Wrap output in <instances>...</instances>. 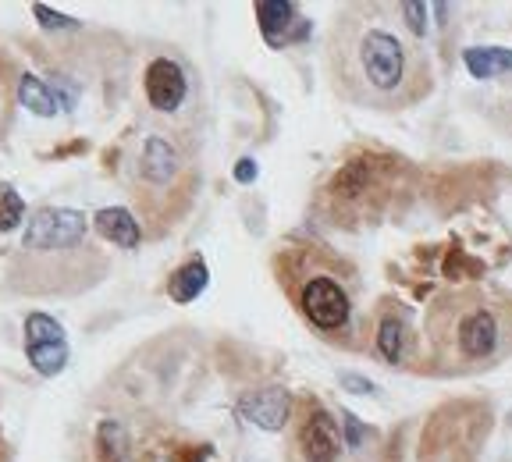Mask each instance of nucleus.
I'll use <instances>...</instances> for the list:
<instances>
[{"instance_id": "obj_20", "label": "nucleus", "mask_w": 512, "mask_h": 462, "mask_svg": "<svg viewBox=\"0 0 512 462\" xmlns=\"http://www.w3.org/2000/svg\"><path fill=\"white\" fill-rule=\"evenodd\" d=\"M399 15H402V22H406V29L413 32L416 40L427 32V4H416V0H406V4H399Z\"/></svg>"}, {"instance_id": "obj_8", "label": "nucleus", "mask_w": 512, "mask_h": 462, "mask_svg": "<svg viewBox=\"0 0 512 462\" xmlns=\"http://www.w3.org/2000/svg\"><path fill=\"white\" fill-rule=\"evenodd\" d=\"M143 93H146L150 111L168 114L171 118V114H178L189 104V96H192L189 72H185L175 57H153L143 72Z\"/></svg>"}, {"instance_id": "obj_19", "label": "nucleus", "mask_w": 512, "mask_h": 462, "mask_svg": "<svg viewBox=\"0 0 512 462\" xmlns=\"http://www.w3.org/2000/svg\"><path fill=\"white\" fill-rule=\"evenodd\" d=\"M100 445H104L107 459L111 462H128V448H125V431H121V423L107 420L100 427Z\"/></svg>"}, {"instance_id": "obj_15", "label": "nucleus", "mask_w": 512, "mask_h": 462, "mask_svg": "<svg viewBox=\"0 0 512 462\" xmlns=\"http://www.w3.org/2000/svg\"><path fill=\"white\" fill-rule=\"evenodd\" d=\"M210 285V274H207V263L203 260H189L182 263L168 281V295L175 303H192V299H200Z\"/></svg>"}, {"instance_id": "obj_1", "label": "nucleus", "mask_w": 512, "mask_h": 462, "mask_svg": "<svg viewBox=\"0 0 512 462\" xmlns=\"http://www.w3.org/2000/svg\"><path fill=\"white\" fill-rule=\"evenodd\" d=\"M335 93L370 111H406L431 93V61L377 8L338 11L328 36Z\"/></svg>"}, {"instance_id": "obj_10", "label": "nucleus", "mask_w": 512, "mask_h": 462, "mask_svg": "<svg viewBox=\"0 0 512 462\" xmlns=\"http://www.w3.org/2000/svg\"><path fill=\"white\" fill-rule=\"evenodd\" d=\"M296 445L306 462H338L345 441H342V431H338L335 416H328L324 409H313V413L306 416Z\"/></svg>"}, {"instance_id": "obj_9", "label": "nucleus", "mask_w": 512, "mask_h": 462, "mask_svg": "<svg viewBox=\"0 0 512 462\" xmlns=\"http://www.w3.org/2000/svg\"><path fill=\"white\" fill-rule=\"evenodd\" d=\"M25 352L36 374L57 377L68 363V338L64 327L47 313H29L25 317Z\"/></svg>"}, {"instance_id": "obj_17", "label": "nucleus", "mask_w": 512, "mask_h": 462, "mask_svg": "<svg viewBox=\"0 0 512 462\" xmlns=\"http://www.w3.org/2000/svg\"><path fill=\"white\" fill-rule=\"evenodd\" d=\"M406 345H409L406 324H402L399 317L384 320L381 331H377V349H381V356L388 359V363H399V359L406 356Z\"/></svg>"}, {"instance_id": "obj_3", "label": "nucleus", "mask_w": 512, "mask_h": 462, "mask_svg": "<svg viewBox=\"0 0 512 462\" xmlns=\"http://www.w3.org/2000/svg\"><path fill=\"white\" fill-rule=\"evenodd\" d=\"M402 160L392 153H360L349 157L324 185V210L338 224H360L381 217L399 182Z\"/></svg>"}, {"instance_id": "obj_23", "label": "nucleus", "mask_w": 512, "mask_h": 462, "mask_svg": "<svg viewBox=\"0 0 512 462\" xmlns=\"http://www.w3.org/2000/svg\"><path fill=\"white\" fill-rule=\"evenodd\" d=\"M253 178H256V160L253 157H242L239 168H235V182L246 185V182H253Z\"/></svg>"}, {"instance_id": "obj_7", "label": "nucleus", "mask_w": 512, "mask_h": 462, "mask_svg": "<svg viewBox=\"0 0 512 462\" xmlns=\"http://www.w3.org/2000/svg\"><path fill=\"white\" fill-rule=\"evenodd\" d=\"M89 242V224L82 210L72 207H40L29 217V228L18 249H72Z\"/></svg>"}, {"instance_id": "obj_2", "label": "nucleus", "mask_w": 512, "mask_h": 462, "mask_svg": "<svg viewBox=\"0 0 512 462\" xmlns=\"http://www.w3.org/2000/svg\"><path fill=\"white\" fill-rule=\"evenodd\" d=\"M427 338L448 374L488 370L512 352V303L488 292L441 295L427 317Z\"/></svg>"}, {"instance_id": "obj_16", "label": "nucleus", "mask_w": 512, "mask_h": 462, "mask_svg": "<svg viewBox=\"0 0 512 462\" xmlns=\"http://www.w3.org/2000/svg\"><path fill=\"white\" fill-rule=\"evenodd\" d=\"M18 100H22L32 114H40V118H54L57 114L54 93H50L36 75H22V79H18Z\"/></svg>"}, {"instance_id": "obj_21", "label": "nucleus", "mask_w": 512, "mask_h": 462, "mask_svg": "<svg viewBox=\"0 0 512 462\" xmlns=\"http://www.w3.org/2000/svg\"><path fill=\"white\" fill-rule=\"evenodd\" d=\"M32 15L40 18L43 29H79V22L68 15H57V11H50L47 4H32Z\"/></svg>"}, {"instance_id": "obj_14", "label": "nucleus", "mask_w": 512, "mask_h": 462, "mask_svg": "<svg viewBox=\"0 0 512 462\" xmlns=\"http://www.w3.org/2000/svg\"><path fill=\"white\" fill-rule=\"evenodd\" d=\"M463 64L473 79H495V75L512 72V50L509 47H470V50H463Z\"/></svg>"}, {"instance_id": "obj_13", "label": "nucleus", "mask_w": 512, "mask_h": 462, "mask_svg": "<svg viewBox=\"0 0 512 462\" xmlns=\"http://www.w3.org/2000/svg\"><path fill=\"white\" fill-rule=\"evenodd\" d=\"M96 231H100L107 242H114V246H121V249L139 246V239H143V228H139V221L128 214L125 207L100 210V214H96Z\"/></svg>"}, {"instance_id": "obj_22", "label": "nucleus", "mask_w": 512, "mask_h": 462, "mask_svg": "<svg viewBox=\"0 0 512 462\" xmlns=\"http://www.w3.org/2000/svg\"><path fill=\"white\" fill-rule=\"evenodd\" d=\"M342 427H345V445L349 448H360L363 445V434H367V427H363L360 420H356V416L352 413H342Z\"/></svg>"}, {"instance_id": "obj_24", "label": "nucleus", "mask_w": 512, "mask_h": 462, "mask_svg": "<svg viewBox=\"0 0 512 462\" xmlns=\"http://www.w3.org/2000/svg\"><path fill=\"white\" fill-rule=\"evenodd\" d=\"M8 121V75H4V61H0V128Z\"/></svg>"}, {"instance_id": "obj_11", "label": "nucleus", "mask_w": 512, "mask_h": 462, "mask_svg": "<svg viewBox=\"0 0 512 462\" xmlns=\"http://www.w3.org/2000/svg\"><path fill=\"white\" fill-rule=\"evenodd\" d=\"M288 409H292V399H288L285 388H256L249 395L239 399V413L246 416L249 423H256L260 431H281L288 423Z\"/></svg>"}, {"instance_id": "obj_18", "label": "nucleus", "mask_w": 512, "mask_h": 462, "mask_svg": "<svg viewBox=\"0 0 512 462\" xmlns=\"http://www.w3.org/2000/svg\"><path fill=\"white\" fill-rule=\"evenodd\" d=\"M25 217V203L11 185H0V231H15Z\"/></svg>"}, {"instance_id": "obj_25", "label": "nucleus", "mask_w": 512, "mask_h": 462, "mask_svg": "<svg viewBox=\"0 0 512 462\" xmlns=\"http://www.w3.org/2000/svg\"><path fill=\"white\" fill-rule=\"evenodd\" d=\"M342 384H349V391H356V395H367V391H374V384H370L367 377H356V374H342Z\"/></svg>"}, {"instance_id": "obj_5", "label": "nucleus", "mask_w": 512, "mask_h": 462, "mask_svg": "<svg viewBox=\"0 0 512 462\" xmlns=\"http://www.w3.org/2000/svg\"><path fill=\"white\" fill-rule=\"evenodd\" d=\"M313 267L306 263V253L288 260V274H281V285H292L296 306L320 335L345 331L352 320V292L338 278V263L320 249H310Z\"/></svg>"}, {"instance_id": "obj_12", "label": "nucleus", "mask_w": 512, "mask_h": 462, "mask_svg": "<svg viewBox=\"0 0 512 462\" xmlns=\"http://www.w3.org/2000/svg\"><path fill=\"white\" fill-rule=\"evenodd\" d=\"M256 22H260V29H264V36L271 43L292 40L288 29H296V36H306V22L299 18L296 4H281V0H274V4H256Z\"/></svg>"}, {"instance_id": "obj_6", "label": "nucleus", "mask_w": 512, "mask_h": 462, "mask_svg": "<svg viewBox=\"0 0 512 462\" xmlns=\"http://www.w3.org/2000/svg\"><path fill=\"white\" fill-rule=\"evenodd\" d=\"M192 185V160L175 139L150 132L139 153V182H136V200L139 207L157 210V214H178L171 207V196H189Z\"/></svg>"}, {"instance_id": "obj_4", "label": "nucleus", "mask_w": 512, "mask_h": 462, "mask_svg": "<svg viewBox=\"0 0 512 462\" xmlns=\"http://www.w3.org/2000/svg\"><path fill=\"white\" fill-rule=\"evenodd\" d=\"M107 256L82 242L72 249H18L11 260V285L29 295H79L104 278Z\"/></svg>"}]
</instances>
